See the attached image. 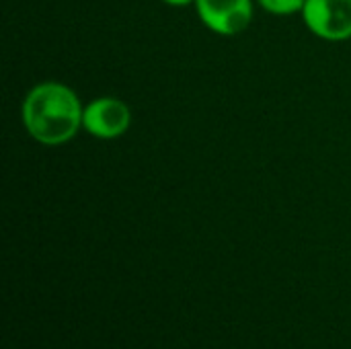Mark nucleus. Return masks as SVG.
Segmentation results:
<instances>
[{
	"label": "nucleus",
	"instance_id": "1",
	"mask_svg": "<svg viewBox=\"0 0 351 349\" xmlns=\"http://www.w3.org/2000/svg\"><path fill=\"white\" fill-rule=\"evenodd\" d=\"M82 113L84 107L78 95L56 80L35 84L23 101L25 130L43 146L70 142L82 128Z\"/></svg>",
	"mask_w": 351,
	"mask_h": 349
},
{
	"label": "nucleus",
	"instance_id": "2",
	"mask_svg": "<svg viewBox=\"0 0 351 349\" xmlns=\"http://www.w3.org/2000/svg\"><path fill=\"white\" fill-rule=\"evenodd\" d=\"M302 19L308 31L319 39H351V0H306Z\"/></svg>",
	"mask_w": 351,
	"mask_h": 349
},
{
	"label": "nucleus",
	"instance_id": "3",
	"mask_svg": "<svg viewBox=\"0 0 351 349\" xmlns=\"http://www.w3.org/2000/svg\"><path fill=\"white\" fill-rule=\"evenodd\" d=\"M132 125L130 107L117 97H99L84 105L82 130L99 140L121 138Z\"/></svg>",
	"mask_w": 351,
	"mask_h": 349
},
{
	"label": "nucleus",
	"instance_id": "4",
	"mask_svg": "<svg viewBox=\"0 0 351 349\" xmlns=\"http://www.w3.org/2000/svg\"><path fill=\"white\" fill-rule=\"evenodd\" d=\"M202 23L224 37L243 33L253 21V0H195Z\"/></svg>",
	"mask_w": 351,
	"mask_h": 349
},
{
	"label": "nucleus",
	"instance_id": "5",
	"mask_svg": "<svg viewBox=\"0 0 351 349\" xmlns=\"http://www.w3.org/2000/svg\"><path fill=\"white\" fill-rule=\"evenodd\" d=\"M257 2L261 4V8H265L271 14L288 16V14L302 12L306 0H257Z\"/></svg>",
	"mask_w": 351,
	"mask_h": 349
},
{
	"label": "nucleus",
	"instance_id": "6",
	"mask_svg": "<svg viewBox=\"0 0 351 349\" xmlns=\"http://www.w3.org/2000/svg\"><path fill=\"white\" fill-rule=\"evenodd\" d=\"M165 4L169 6H189V4H195V0H162Z\"/></svg>",
	"mask_w": 351,
	"mask_h": 349
}]
</instances>
